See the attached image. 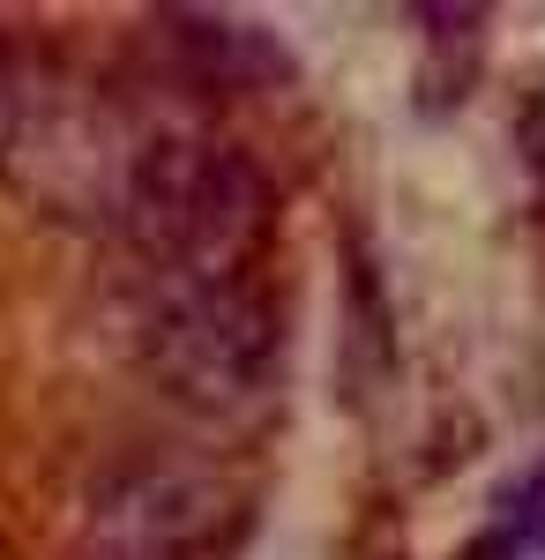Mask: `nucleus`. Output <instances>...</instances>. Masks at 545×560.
<instances>
[{"instance_id":"1","label":"nucleus","mask_w":545,"mask_h":560,"mask_svg":"<svg viewBox=\"0 0 545 560\" xmlns=\"http://www.w3.org/2000/svg\"><path fill=\"white\" fill-rule=\"evenodd\" d=\"M277 187L262 179L247 150H224L210 135H158L120 232L142 247L158 284H232L269 247Z\"/></svg>"},{"instance_id":"2","label":"nucleus","mask_w":545,"mask_h":560,"mask_svg":"<svg viewBox=\"0 0 545 560\" xmlns=\"http://www.w3.org/2000/svg\"><path fill=\"white\" fill-rule=\"evenodd\" d=\"M142 366L195 411H247L277 374V306L254 277L165 284L142 314Z\"/></svg>"},{"instance_id":"3","label":"nucleus","mask_w":545,"mask_h":560,"mask_svg":"<svg viewBox=\"0 0 545 560\" xmlns=\"http://www.w3.org/2000/svg\"><path fill=\"white\" fill-rule=\"evenodd\" d=\"M232 523V486L195 464H142L90 509V560H195Z\"/></svg>"},{"instance_id":"4","label":"nucleus","mask_w":545,"mask_h":560,"mask_svg":"<svg viewBox=\"0 0 545 560\" xmlns=\"http://www.w3.org/2000/svg\"><path fill=\"white\" fill-rule=\"evenodd\" d=\"M165 52L179 60V75L202 90H277L292 83V52L269 38L254 15H224V8H172L158 15Z\"/></svg>"},{"instance_id":"5","label":"nucleus","mask_w":545,"mask_h":560,"mask_svg":"<svg viewBox=\"0 0 545 560\" xmlns=\"http://www.w3.org/2000/svg\"><path fill=\"white\" fill-rule=\"evenodd\" d=\"M531 546H545V464L515 471L494 493V530H486L478 553H463V560H523Z\"/></svg>"},{"instance_id":"6","label":"nucleus","mask_w":545,"mask_h":560,"mask_svg":"<svg viewBox=\"0 0 545 560\" xmlns=\"http://www.w3.org/2000/svg\"><path fill=\"white\" fill-rule=\"evenodd\" d=\"M23 68H15V52L0 45V150H15V128H23Z\"/></svg>"},{"instance_id":"7","label":"nucleus","mask_w":545,"mask_h":560,"mask_svg":"<svg viewBox=\"0 0 545 560\" xmlns=\"http://www.w3.org/2000/svg\"><path fill=\"white\" fill-rule=\"evenodd\" d=\"M531 158H538V173H545V120L531 128Z\"/></svg>"}]
</instances>
